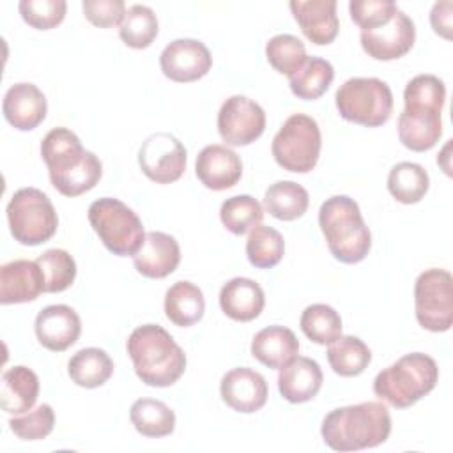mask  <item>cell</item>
<instances>
[{
	"mask_svg": "<svg viewBox=\"0 0 453 453\" xmlns=\"http://www.w3.org/2000/svg\"><path fill=\"white\" fill-rule=\"evenodd\" d=\"M41 156L53 188L69 198L90 191L103 175L99 157L85 150L80 138L67 127H53L46 133L41 142Z\"/></svg>",
	"mask_w": 453,
	"mask_h": 453,
	"instance_id": "cell-1",
	"label": "cell"
},
{
	"mask_svg": "<svg viewBox=\"0 0 453 453\" xmlns=\"http://www.w3.org/2000/svg\"><path fill=\"white\" fill-rule=\"evenodd\" d=\"M320 434L334 451H359L375 448L391 434V416L380 402H361L333 409L322 419Z\"/></svg>",
	"mask_w": 453,
	"mask_h": 453,
	"instance_id": "cell-2",
	"label": "cell"
},
{
	"mask_svg": "<svg viewBox=\"0 0 453 453\" xmlns=\"http://www.w3.org/2000/svg\"><path fill=\"white\" fill-rule=\"evenodd\" d=\"M127 354L138 379L154 388L175 384L186 370V354L157 324H143L127 338Z\"/></svg>",
	"mask_w": 453,
	"mask_h": 453,
	"instance_id": "cell-3",
	"label": "cell"
},
{
	"mask_svg": "<svg viewBox=\"0 0 453 453\" xmlns=\"http://www.w3.org/2000/svg\"><path fill=\"white\" fill-rule=\"evenodd\" d=\"M319 225L331 255L343 264L365 260L372 248V234L366 226L359 205L345 196L334 195L319 209Z\"/></svg>",
	"mask_w": 453,
	"mask_h": 453,
	"instance_id": "cell-4",
	"label": "cell"
},
{
	"mask_svg": "<svg viewBox=\"0 0 453 453\" xmlns=\"http://www.w3.org/2000/svg\"><path fill=\"white\" fill-rule=\"evenodd\" d=\"M437 380L439 368L434 357L423 352H411L377 373L373 393L389 405L405 409L428 395Z\"/></svg>",
	"mask_w": 453,
	"mask_h": 453,
	"instance_id": "cell-5",
	"label": "cell"
},
{
	"mask_svg": "<svg viewBox=\"0 0 453 453\" xmlns=\"http://www.w3.org/2000/svg\"><path fill=\"white\" fill-rule=\"evenodd\" d=\"M88 221L104 248L119 257H133L145 239L143 225L136 212L111 196L90 203Z\"/></svg>",
	"mask_w": 453,
	"mask_h": 453,
	"instance_id": "cell-6",
	"label": "cell"
},
{
	"mask_svg": "<svg viewBox=\"0 0 453 453\" xmlns=\"http://www.w3.org/2000/svg\"><path fill=\"white\" fill-rule=\"evenodd\" d=\"M334 103L342 119L365 127L386 124L393 111L391 88L379 78H349L336 90Z\"/></svg>",
	"mask_w": 453,
	"mask_h": 453,
	"instance_id": "cell-7",
	"label": "cell"
},
{
	"mask_svg": "<svg viewBox=\"0 0 453 453\" xmlns=\"http://www.w3.org/2000/svg\"><path fill=\"white\" fill-rule=\"evenodd\" d=\"M7 221L14 241L25 246L50 241L58 226V216L51 200L37 188H21L11 196Z\"/></svg>",
	"mask_w": 453,
	"mask_h": 453,
	"instance_id": "cell-8",
	"label": "cell"
},
{
	"mask_svg": "<svg viewBox=\"0 0 453 453\" xmlns=\"http://www.w3.org/2000/svg\"><path fill=\"white\" fill-rule=\"evenodd\" d=\"M322 149V136L315 119L304 113L290 115L274 134L271 152L287 172L308 173L315 168Z\"/></svg>",
	"mask_w": 453,
	"mask_h": 453,
	"instance_id": "cell-9",
	"label": "cell"
},
{
	"mask_svg": "<svg viewBox=\"0 0 453 453\" xmlns=\"http://www.w3.org/2000/svg\"><path fill=\"white\" fill-rule=\"evenodd\" d=\"M414 310L421 327L444 333L453 324V278L446 269H426L414 283Z\"/></svg>",
	"mask_w": 453,
	"mask_h": 453,
	"instance_id": "cell-10",
	"label": "cell"
},
{
	"mask_svg": "<svg viewBox=\"0 0 453 453\" xmlns=\"http://www.w3.org/2000/svg\"><path fill=\"white\" fill-rule=\"evenodd\" d=\"M264 129V108L246 96L228 97L218 111V133L226 145H250L262 136Z\"/></svg>",
	"mask_w": 453,
	"mask_h": 453,
	"instance_id": "cell-11",
	"label": "cell"
},
{
	"mask_svg": "<svg viewBox=\"0 0 453 453\" xmlns=\"http://www.w3.org/2000/svg\"><path fill=\"white\" fill-rule=\"evenodd\" d=\"M138 165L152 182L172 184L186 170V149L173 134L154 133L142 143Z\"/></svg>",
	"mask_w": 453,
	"mask_h": 453,
	"instance_id": "cell-12",
	"label": "cell"
},
{
	"mask_svg": "<svg viewBox=\"0 0 453 453\" xmlns=\"http://www.w3.org/2000/svg\"><path fill=\"white\" fill-rule=\"evenodd\" d=\"M361 46L365 53L375 60H396L411 51L416 41L414 21L402 12L370 30H361Z\"/></svg>",
	"mask_w": 453,
	"mask_h": 453,
	"instance_id": "cell-13",
	"label": "cell"
},
{
	"mask_svg": "<svg viewBox=\"0 0 453 453\" xmlns=\"http://www.w3.org/2000/svg\"><path fill=\"white\" fill-rule=\"evenodd\" d=\"M163 74L177 83H189L203 78L212 65L209 48L198 39H175L159 55Z\"/></svg>",
	"mask_w": 453,
	"mask_h": 453,
	"instance_id": "cell-14",
	"label": "cell"
},
{
	"mask_svg": "<svg viewBox=\"0 0 453 453\" xmlns=\"http://www.w3.org/2000/svg\"><path fill=\"white\" fill-rule=\"evenodd\" d=\"M223 402L242 414L260 411L267 402V382L262 373L241 366L226 372L219 384Z\"/></svg>",
	"mask_w": 453,
	"mask_h": 453,
	"instance_id": "cell-15",
	"label": "cell"
},
{
	"mask_svg": "<svg viewBox=\"0 0 453 453\" xmlns=\"http://www.w3.org/2000/svg\"><path fill=\"white\" fill-rule=\"evenodd\" d=\"M80 333L81 320L67 304L46 306L35 317V336L39 343L51 352L67 350L76 343Z\"/></svg>",
	"mask_w": 453,
	"mask_h": 453,
	"instance_id": "cell-16",
	"label": "cell"
},
{
	"mask_svg": "<svg viewBox=\"0 0 453 453\" xmlns=\"http://www.w3.org/2000/svg\"><path fill=\"white\" fill-rule=\"evenodd\" d=\"M198 180L212 189L223 191L234 188L242 177L241 157L226 145L212 143L200 150L195 163Z\"/></svg>",
	"mask_w": 453,
	"mask_h": 453,
	"instance_id": "cell-17",
	"label": "cell"
},
{
	"mask_svg": "<svg viewBox=\"0 0 453 453\" xmlns=\"http://www.w3.org/2000/svg\"><path fill=\"white\" fill-rule=\"evenodd\" d=\"M46 292L44 274L35 260L18 258L0 267V303L18 304L37 299Z\"/></svg>",
	"mask_w": 453,
	"mask_h": 453,
	"instance_id": "cell-18",
	"label": "cell"
},
{
	"mask_svg": "<svg viewBox=\"0 0 453 453\" xmlns=\"http://www.w3.org/2000/svg\"><path fill=\"white\" fill-rule=\"evenodd\" d=\"M336 5V0H292L288 4L304 37L317 46L331 44L338 35Z\"/></svg>",
	"mask_w": 453,
	"mask_h": 453,
	"instance_id": "cell-19",
	"label": "cell"
},
{
	"mask_svg": "<svg viewBox=\"0 0 453 453\" xmlns=\"http://www.w3.org/2000/svg\"><path fill=\"white\" fill-rule=\"evenodd\" d=\"M180 262L179 242L165 232H147L140 250L133 255L136 271L145 278L161 280L172 274Z\"/></svg>",
	"mask_w": 453,
	"mask_h": 453,
	"instance_id": "cell-20",
	"label": "cell"
},
{
	"mask_svg": "<svg viewBox=\"0 0 453 453\" xmlns=\"http://www.w3.org/2000/svg\"><path fill=\"white\" fill-rule=\"evenodd\" d=\"M2 111L14 129L32 131L46 119L48 103L34 83H14L4 96Z\"/></svg>",
	"mask_w": 453,
	"mask_h": 453,
	"instance_id": "cell-21",
	"label": "cell"
},
{
	"mask_svg": "<svg viewBox=\"0 0 453 453\" xmlns=\"http://www.w3.org/2000/svg\"><path fill=\"white\" fill-rule=\"evenodd\" d=\"M324 382L322 370L317 361L296 356L278 373V389L290 403H304L317 396Z\"/></svg>",
	"mask_w": 453,
	"mask_h": 453,
	"instance_id": "cell-22",
	"label": "cell"
},
{
	"mask_svg": "<svg viewBox=\"0 0 453 453\" xmlns=\"http://www.w3.org/2000/svg\"><path fill=\"white\" fill-rule=\"evenodd\" d=\"M442 134L441 111L426 108H403L398 117V138L403 147L425 152L435 147Z\"/></svg>",
	"mask_w": 453,
	"mask_h": 453,
	"instance_id": "cell-23",
	"label": "cell"
},
{
	"mask_svg": "<svg viewBox=\"0 0 453 453\" xmlns=\"http://www.w3.org/2000/svg\"><path fill=\"white\" fill-rule=\"evenodd\" d=\"M265 304L262 287L251 278H232L219 292V306L226 317L237 322L257 319Z\"/></svg>",
	"mask_w": 453,
	"mask_h": 453,
	"instance_id": "cell-24",
	"label": "cell"
},
{
	"mask_svg": "<svg viewBox=\"0 0 453 453\" xmlns=\"http://www.w3.org/2000/svg\"><path fill=\"white\" fill-rule=\"evenodd\" d=\"M299 352V342L292 329L269 326L260 329L251 340V356L267 368L280 370Z\"/></svg>",
	"mask_w": 453,
	"mask_h": 453,
	"instance_id": "cell-25",
	"label": "cell"
},
{
	"mask_svg": "<svg viewBox=\"0 0 453 453\" xmlns=\"http://www.w3.org/2000/svg\"><path fill=\"white\" fill-rule=\"evenodd\" d=\"M39 396V377L34 370L18 365L4 372L0 382V403L9 414L30 411Z\"/></svg>",
	"mask_w": 453,
	"mask_h": 453,
	"instance_id": "cell-26",
	"label": "cell"
},
{
	"mask_svg": "<svg viewBox=\"0 0 453 453\" xmlns=\"http://www.w3.org/2000/svg\"><path fill=\"white\" fill-rule=\"evenodd\" d=\"M205 311V299L202 290L186 280L175 281L165 294V315L166 319L179 326L189 327L202 320Z\"/></svg>",
	"mask_w": 453,
	"mask_h": 453,
	"instance_id": "cell-27",
	"label": "cell"
},
{
	"mask_svg": "<svg viewBox=\"0 0 453 453\" xmlns=\"http://www.w3.org/2000/svg\"><path fill=\"white\" fill-rule=\"evenodd\" d=\"M67 373L76 386L94 389L113 375V361L103 349H81L69 359Z\"/></svg>",
	"mask_w": 453,
	"mask_h": 453,
	"instance_id": "cell-28",
	"label": "cell"
},
{
	"mask_svg": "<svg viewBox=\"0 0 453 453\" xmlns=\"http://www.w3.org/2000/svg\"><path fill=\"white\" fill-rule=\"evenodd\" d=\"M308 191L294 180H278L271 184L264 195V209L281 221L301 218L308 211Z\"/></svg>",
	"mask_w": 453,
	"mask_h": 453,
	"instance_id": "cell-29",
	"label": "cell"
},
{
	"mask_svg": "<svg viewBox=\"0 0 453 453\" xmlns=\"http://www.w3.org/2000/svg\"><path fill=\"white\" fill-rule=\"evenodd\" d=\"M134 430L145 437H166L175 430V414L161 400L138 398L129 409Z\"/></svg>",
	"mask_w": 453,
	"mask_h": 453,
	"instance_id": "cell-30",
	"label": "cell"
},
{
	"mask_svg": "<svg viewBox=\"0 0 453 453\" xmlns=\"http://www.w3.org/2000/svg\"><path fill=\"white\" fill-rule=\"evenodd\" d=\"M327 361L334 373L342 377H356L370 365L372 352L361 338L340 334L327 347Z\"/></svg>",
	"mask_w": 453,
	"mask_h": 453,
	"instance_id": "cell-31",
	"label": "cell"
},
{
	"mask_svg": "<svg viewBox=\"0 0 453 453\" xmlns=\"http://www.w3.org/2000/svg\"><path fill=\"white\" fill-rule=\"evenodd\" d=\"M333 78L334 69L331 62L320 57H308L304 64L292 76H288V85L296 97L313 101L326 94L333 83Z\"/></svg>",
	"mask_w": 453,
	"mask_h": 453,
	"instance_id": "cell-32",
	"label": "cell"
},
{
	"mask_svg": "<svg viewBox=\"0 0 453 453\" xmlns=\"http://www.w3.org/2000/svg\"><path fill=\"white\" fill-rule=\"evenodd\" d=\"M430 179L426 170L411 161L396 163L388 175V189L391 196L405 205L418 203L428 191Z\"/></svg>",
	"mask_w": 453,
	"mask_h": 453,
	"instance_id": "cell-33",
	"label": "cell"
},
{
	"mask_svg": "<svg viewBox=\"0 0 453 453\" xmlns=\"http://www.w3.org/2000/svg\"><path fill=\"white\" fill-rule=\"evenodd\" d=\"M285 255L283 235L267 225H257L250 230L246 241V257L253 267L271 269L281 262Z\"/></svg>",
	"mask_w": 453,
	"mask_h": 453,
	"instance_id": "cell-34",
	"label": "cell"
},
{
	"mask_svg": "<svg viewBox=\"0 0 453 453\" xmlns=\"http://www.w3.org/2000/svg\"><path fill=\"white\" fill-rule=\"evenodd\" d=\"M157 30H159V25H157L156 12L147 5L134 4L127 9L119 27V35L126 46L134 50H143L154 42Z\"/></svg>",
	"mask_w": 453,
	"mask_h": 453,
	"instance_id": "cell-35",
	"label": "cell"
},
{
	"mask_svg": "<svg viewBox=\"0 0 453 453\" xmlns=\"http://www.w3.org/2000/svg\"><path fill=\"white\" fill-rule=\"evenodd\" d=\"M219 219L228 232L242 235L262 223L264 207L251 195H235L221 203Z\"/></svg>",
	"mask_w": 453,
	"mask_h": 453,
	"instance_id": "cell-36",
	"label": "cell"
},
{
	"mask_svg": "<svg viewBox=\"0 0 453 453\" xmlns=\"http://www.w3.org/2000/svg\"><path fill=\"white\" fill-rule=\"evenodd\" d=\"M299 326L304 336L317 345H329L342 334V319L338 311L324 303L306 306Z\"/></svg>",
	"mask_w": 453,
	"mask_h": 453,
	"instance_id": "cell-37",
	"label": "cell"
},
{
	"mask_svg": "<svg viewBox=\"0 0 453 453\" xmlns=\"http://www.w3.org/2000/svg\"><path fill=\"white\" fill-rule=\"evenodd\" d=\"M267 62L280 73L292 76L308 58L304 42L292 34H278L265 44Z\"/></svg>",
	"mask_w": 453,
	"mask_h": 453,
	"instance_id": "cell-38",
	"label": "cell"
},
{
	"mask_svg": "<svg viewBox=\"0 0 453 453\" xmlns=\"http://www.w3.org/2000/svg\"><path fill=\"white\" fill-rule=\"evenodd\" d=\"M35 262L44 274L46 292H64L73 285L76 278V262L65 250H46Z\"/></svg>",
	"mask_w": 453,
	"mask_h": 453,
	"instance_id": "cell-39",
	"label": "cell"
},
{
	"mask_svg": "<svg viewBox=\"0 0 453 453\" xmlns=\"http://www.w3.org/2000/svg\"><path fill=\"white\" fill-rule=\"evenodd\" d=\"M444 101H446V87L442 80H439L434 74L414 76L403 90L405 106H425V108L442 111Z\"/></svg>",
	"mask_w": 453,
	"mask_h": 453,
	"instance_id": "cell-40",
	"label": "cell"
},
{
	"mask_svg": "<svg viewBox=\"0 0 453 453\" xmlns=\"http://www.w3.org/2000/svg\"><path fill=\"white\" fill-rule=\"evenodd\" d=\"M9 426L12 434L23 441H39L51 434L55 426V412L51 405L41 403L23 416L11 418Z\"/></svg>",
	"mask_w": 453,
	"mask_h": 453,
	"instance_id": "cell-41",
	"label": "cell"
},
{
	"mask_svg": "<svg viewBox=\"0 0 453 453\" xmlns=\"http://www.w3.org/2000/svg\"><path fill=\"white\" fill-rule=\"evenodd\" d=\"M18 9L32 28L50 30L64 21L67 4L65 0H21Z\"/></svg>",
	"mask_w": 453,
	"mask_h": 453,
	"instance_id": "cell-42",
	"label": "cell"
},
{
	"mask_svg": "<svg viewBox=\"0 0 453 453\" xmlns=\"http://www.w3.org/2000/svg\"><path fill=\"white\" fill-rule=\"evenodd\" d=\"M349 11L352 21L361 30H370L389 21L396 14L398 5L391 0H352Z\"/></svg>",
	"mask_w": 453,
	"mask_h": 453,
	"instance_id": "cell-43",
	"label": "cell"
},
{
	"mask_svg": "<svg viewBox=\"0 0 453 453\" xmlns=\"http://www.w3.org/2000/svg\"><path fill=\"white\" fill-rule=\"evenodd\" d=\"M81 9L85 18L99 28L120 25L127 12L122 0H83Z\"/></svg>",
	"mask_w": 453,
	"mask_h": 453,
	"instance_id": "cell-44",
	"label": "cell"
},
{
	"mask_svg": "<svg viewBox=\"0 0 453 453\" xmlns=\"http://www.w3.org/2000/svg\"><path fill=\"white\" fill-rule=\"evenodd\" d=\"M451 11L453 4L449 0H442L435 2L430 12V23L434 32L444 39H451Z\"/></svg>",
	"mask_w": 453,
	"mask_h": 453,
	"instance_id": "cell-45",
	"label": "cell"
}]
</instances>
